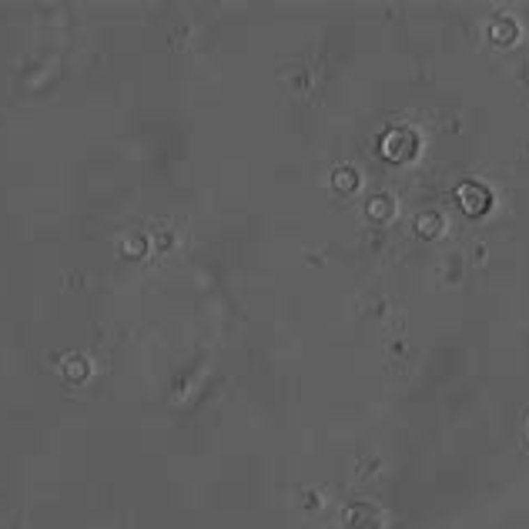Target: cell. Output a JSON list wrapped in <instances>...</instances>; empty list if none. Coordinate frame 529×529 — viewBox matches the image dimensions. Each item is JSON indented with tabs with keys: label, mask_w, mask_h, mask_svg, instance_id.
<instances>
[{
	"label": "cell",
	"mask_w": 529,
	"mask_h": 529,
	"mask_svg": "<svg viewBox=\"0 0 529 529\" xmlns=\"http://www.w3.org/2000/svg\"><path fill=\"white\" fill-rule=\"evenodd\" d=\"M459 198L466 201V211H473V215H476V211H482V208H486V201H489V194H486L482 188H476V185H466V188L459 191Z\"/></svg>",
	"instance_id": "1"
},
{
	"label": "cell",
	"mask_w": 529,
	"mask_h": 529,
	"mask_svg": "<svg viewBox=\"0 0 529 529\" xmlns=\"http://www.w3.org/2000/svg\"><path fill=\"white\" fill-rule=\"evenodd\" d=\"M335 185H339V191H352L355 188V174H352V171H339V174H335Z\"/></svg>",
	"instance_id": "2"
}]
</instances>
